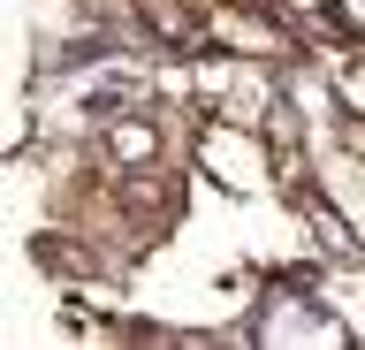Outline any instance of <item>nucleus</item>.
<instances>
[{
    "instance_id": "7ed1b4c3",
    "label": "nucleus",
    "mask_w": 365,
    "mask_h": 350,
    "mask_svg": "<svg viewBox=\"0 0 365 350\" xmlns=\"http://www.w3.org/2000/svg\"><path fill=\"white\" fill-rule=\"evenodd\" d=\"M213 38H228V46H244V53H282V31L251 24V16H236V8H213Z\"/></svg>"
},
{
    "instance_id": "6e6552de",
    "label": "nucleus",
    "mask_w": 365,
    "mask_h": 350,
    "mask_svg": "<svg viewBox=\"0 0 365 350\" xmlns=\"http://www.w3.org/2000/svg\"><path fill=\"white\" fill-rule=\"evenodd\" d=\"M289 16H319V8H335V0H282Z\"/></svg>"
},
{
    "instance_id": "f03ea898",
    "label": "nucleus",
    "mask_w": 365,
    "mask_h": 350,
    "mask_svg": "<svg viewBox=\"0 0 365 350\" xmlns=\"http://www.w3.org/2000/svg\"><path fill=\"white\" fill-rule=\"evenodd\" d=\"M319 190H327V206H342L350 229H365V160L358 153H327L319 160Z\"/></svg>"
},
{
    "instance_id": "20e7f679",
    "label": "nucleus",
    "mask_w": 365,
    "mask_h": 350,
    "mask_svg": "<svg viewBox=\"0 0 365 350\" xmlns=\"http://www.w3.org/2000/svg\"><path fill=\"white\" fill-rule=\"evenodd\" d=\"M327 304H335V320L365 343V274H335L327 282Z\"/></svg>"
},
{
    "instance_id": "39448f33",
    "label": "nucleus",
    "mask_w": 365,
    "mask_h": 350,
    "mask_svg": "<svg viewBox=\"0 0 365 350\" xmlns=\"http://www.w3.org/2000/svg\"><path fill=\"white\" fill-rule=\"evenodd\" d=\"M107 153H114V160H153V153H160V130H145V122H114V130H107Z\"/></svg>"
},
{
    "instance_id": "423d86ee",
    "label": "nucleus",
    "mask_w": 365,
    "mask_h": 350,
    "mask_svg": "<svg viewBox=\"0 0 365 350\" xmlns=\"http://www.w3.org/2000/svg\"><path fill=\"white\" fill-rule=\"evenodd\" d=\"M342 99H350V107H365V69H350V76H342Z\"/></svg>"
},
{
    "instance_id": "f257e3e1",
    "label": "nucleus",
    "mask_w": 365,
    "mask_h": 350,
    "mask_svg": "<svg viewBox=\"0 0 365 350\" xmlns=\"http://www.w3.org/2000/svg\"><path fill=\"white\" fill-rule=\"evenodd\" d=\"M198 168L221 190H244V198L274 183V153H267V138H259L251 122H213V130L198 138Z\"/></svg>"
},
{
    "instance_id": "0eeeda50",
    "label": "nucleus",
    "mask_w": 365,
    "mask_h": 350,
    "mask_svg": "<svg viewBox=\"0 0 365 350\" xmlns=\"http://www.w3.org/2000/svg\"><path fill=\"white\" fill-rule=\"evenodd\" d=\"M335 8H342V24H350V31H365V0H335Z\"/></svg>"
}]
</instances>
